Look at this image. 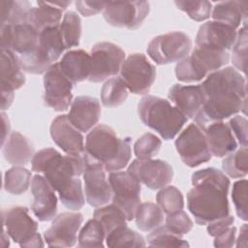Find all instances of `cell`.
<instances>
[{
	"label": "cell",
	"mask_w": 248,
	"mask_h": 248,
	"mask_svg": "<svg viewBox=\"0 0 248 248\" xmlns=\"http://www.w3.org/2000/svg\"><path fill=\"white\" fill-rule=\"evenodd\" d=\"M201 86L205 102L194 118L200 128L211 122L223 121L241 110L246 113V81L234 68L227 67L212 72Z\"/></svg>",
	"instance_id": "obj_1"
},
{
	"label": "cell",
	"mask_w": 248,
	"mask_h": 248,
	"mask_svg": "<svg viewBox=\"0 0 248 248\" xmlns=\"http://www.w3.org/2000/svg\"><path fill=\"white\" fill-rule=\"evenodd\" d=\"M193 188L187 194V206L199 225H208L230 214L228 193L230 179L215 168L192 174Z\"/></svg>",
	"instance_id": "obj_2"
},
{
	"label": "cell",
	"mask_w": 248,
	"mask_h": 248,
	"mask_svg": "<svg viewBox=\"0 0 248 248\" xmlns=\"http://www.w3.org/2000/svg\"><path fill=\"white\" fill-rule=\"evenodd\" d=\"M83 158L100 163L108 172L117 171L127 166L131 159L130 138L119 139L108 126H95L86 136Z\"/></svg>",
	"instance_id": "obj_3"
},
{
	"label": "cell",
	"mask_w": 248,
	"mask_h": 248,
	"mask_svg": "<svg viewBox=\"0 0 248 248\" xmlns=\"http://www.w3.org/2000/svg\"><path fill=\"white\" fill-rule=\"evenodd\" d=\"M40 33L27 22L1 25V50H11L21 69L30 74H43L50 67L42 58Z\"/></svg>",
	"instance_id": "obj_4"
},
{
	"label": "cell",
	"mask_w": 248,
	"mask_h": 248,
	"mask_svg": "<svg viewBox=\"0 0 248 248\" xmlns=\"http://www.w3.org/2000/svg\"><path fill=\"white\" fill-rule=\"evenodd\" d=\"M32 170L43 173L52 188L60 193L85 169L83 156H63L56 149L47 147L38 151L31 161Z\"/></svg>",
	"instance_id": "obj_5"
},
{
	"label": "cell",
	"mask_w": 248,
	"mask_h": 248,
	"mask_svg": "<svg viewBox=\"0 0 248 248\" xmlns=\"http://www.w3.org/2000/svg\"><path fill=\"white\" fill-rule=\"evenodd\" d=\"M138 114L141 122L157 132L164 140H172L188 118L168 100L147 95L138 105Z\"/></svg>",
	"instance_id": "obj_6"
},
{
	"label": "cell",
	"mask_w": 248,
	"mask_h": 248,
	"mask_svg": "<svg viewBox=\"0 0 248 248\" xmlns=\"http://www.w3.org/2000/svg\"><path fill=\"white\" fill-rule=\"evenodd\" d=\"M2 221L8 235L22 248L43 247L37 222L24 206H14L2 212Z\"/></svg>",
	"instance_id": "obj_7"
},
{
	"label": "cell",
	"mask_w": 248,
	"mask_h": 248,
	"mask_svg": "<svg viewBox=\"0 0 248 248\" xmlns=\"http://www.w3.org/2000/svg\"><path fill=\"white\" fill-rule=\"evenodd\" d=\"M191 38L180 31L169 32L153 38L147 46V54L158 65L179 62L188 56Z\"/></svg>",
	"instance_id": "obj_8"
},
{
	"label": "cell",
	"mask_w": 248,
	"mask_h": 248,
	"mask_svg": "<svg viewBox=\"0 0 248 248\" xmlns=\"http://www.w3.org/2000/svg\"><path fill=\"white\" fill-rule=\"evenodd\" d=\"M108 182L112 203L124 212L127 221H132L140 204V182L128 170L109 172Z\"/></svg>",
	"instance_id": "obj_9"
},
{
	"label": "cell",
	"mask_w": 248,
	"mask_h": 248,
	"mask_svg": "<svg viewBox=\"0 0 248 248\" xmlns=\"http://www.w3.org/2000/svg\"><path fill=\"white\" fill-rule=\"evenodd\" d=\"M120 78L128 90L136 95L149 92L156 79V68L142 53H133L123 62Z\"/></svg>",
	"instance_id": "obj_10"
},
{
	"label": "cell",
	"mask_w": 248,
	"mask_h": 248,
	"mask_svg": "<svg viewBox=\"0 0 248 248\" xmlns=\"http://www.w3.org/2000/svg\"><path fill=\"white\" fill-rule=\"evenodd\" d=\"M91 72L88 80L101 82L116 76L125 61L124 50L109 42H101L93 46L90 51Z\"/></svg>",
	"instance_id": "obj_11"
},
{
	"label": "cell",
	"mask_w": 248,
	"mask_h": 248,
	"mask_svg": "<svg viewBox=\"0 0 248 248\" xmlns=\"http://www.w3.org/2000/svg\"><path fill=\"white\" fill-rule=\"evenodd\" d=\"M175 148L182 162L195 168L211 159L203 132L196 124H190L175 140Z\"/></svg>",
	"instance_id": "obj_12"
},
{
	"label": "cell",
	"mask_w": 248,
	"mask_h": 248,
	"mask_svg": "<svg viewBox=\"0 0 248 248\" xmlns=\"http://www.w3.org/2000/svg\"><path fill=\"white\" fill-rule=\"evenodd\" d=\"M149 10L147 1L106 2L103 16L109 25L135 30L141 25Z\"/></svg>",
	"instance_id": "obj_13"
},
{
	"label": "cell",
	"mask_w": 248,
	"mask_h": 248,
	"mask_svg": "<svg viewBox=\"0 0 248 248\" xmlns=\"http://www.w3.org/2000/svg\"><path fill=\"white\" fill-rule=\"evenodd\" d=\"M74 84L62 73L58 63L52 64L44 75L45 104L56 111L66 110L72 104Z\"/></svg>",
	"instance_id": "obj_14"
},
{
	"label": "cell",
	"mask_w": 248,
	"mask_h": 248,
	"mask_svg": "<svg viewBox=\"0 0 248 248\" xmlns=\"http://www.w3.org/2000/svg\"><path fill=\"white\" fill-rule=\"evenodd\" d=\"M140 183L151 190L161 189L170 184L173 177L172 167L163 160L136 159L128 170Z\"/></svg>",
	"instance_id": "obj_15"
},
{
	"label": "cell",
	"mask_w": 248,
	"mask_h": 248,
	"mask_svg": "<svg viewBox=\"0 0 248 248\" xmlns=\"http://www.w3.org/2000/svg\"><path fill=\"white\" fill-rule=\"evenodd\" d=\"M83 221L78 212H64L54 218L44 237L49 247H71L78 240V231Z\"/></svg>",
	"instance_id": "obj_16"
},
{
	"label": "cell",
	"mask_w": 248,
	"mask_h": 248,
	"mask_svg": "<svg viewBox=\"0 0 248 248\" xmlns=\"http://www.w3.org/2000/svg\"><path fill=\"white\" fill-rule=\"evenodd\" d=\"M83 171L84 192L87 202L93 207H100L111 199V187L106 177V170L102 164L85 160Z\"/></svg>",
	"instance_id": "obj_17"
},
{
	"label": "cell",
	"mask_w": 248,
	"mask_h": 248,
	"mask_svg": "<svg viewBox=\"0 0 248 248\" xmlns=\"http://www.w3.org/2000/svg\"><path fill=\"white\" fill-rule=\"evenodd\" d=\"M52 140L67 155L81 156L84 152L83 136L69 120L68 115L62 114L55 117L50 125Z\"/></svg>",
	"instance_id": "obj_18"
},
{
	"label": "cell",
	"mask_w": 248,
	"mask_h": 248,
	"mask_svg": "<svg viewBox=\"0 0 248 248\" xmlns=\"http://www.w3.org/2000/svg\"><path fill=\"white\" fill-rule=\"evenodd\" d=\"M235 39V29L213 20L207 21L200 26L195 45L199 47L229 51L232 47Z\"/></svg>",
	"instance_id": "obj_19"
},
{
	"label": "cell",
	"mask_w": 248,
	"mask_h": 248,
	"mask_svg": "<svg viewBox=\"0 0 248 248\" xmlns=\"http://www.w3.org/2000/svg\"><path fill=\"white\" fill-rule=\"evenodd\" d=\"M33 202L31 209L40 221L53 219L57 212V198L55 190L44 175L36 174L31 181Z\"/></svg>",
	"instance_id": "obj_20"
},
{
	"label": "cell",
	"mask_w": 248,
	"mask_h": 248,
	"mask_svg": "<svg viewBox=\"0 0 248 248\" xmlns=\"http://www.w3.org/2000/svg\"><path fill=\"white\" fill-rule=\"evenodd\" d=\"M169 99L187 118L194 119L205 102V95L201 84H174L169 90Z\"/></svg>",
	"instance_id": "obj_21"
},
{
	"label": "cell",
	"mask_w": 248,
	"mask_h": 248,
	"mask_svg": "<svg viewBox=\"0 0 248 248\" xmlns=\"http://www.w3.org/2000/svg\"><path fill=\"white\" fill-rule=\"evenodd\" d=\"M71 3V1H38V7H32L28 11L25 22L30 24L39 33L46 28L58 27L61 23L62 12Z\"/></svg>",
	"instance_id": "obj_22"
},
{
	"label": "cell",
	"mask_w": 248,
	"mask_h": 248,
	"mask_svg": "<svg viewBox=\"0 0 248 248\" xmlns=\"http://www.w3.org/2000/svg\"><path fill=\"white\" fill-rule=\"evenodd\" d=\"M101 106L96 98L78 96L71 104L68 118L80 132H88L99 121Z\"/></svg>",
	"instance_id": "obj_23"
},
{
	"label": "cell",
	"mask_w": 248,
	"mask_h": 248,
	"mask_svg": "<svg viewBox=\"0 0 248 248\" xmlns=\"http://www.w3.org/2000/svg\"><path fill=\"white\" fill-rule=\"evenodd\" d=\"M200 129L204 134L211 155L221 158L236 150L237 142L229 124L215 121Z\"/></svg>",
	"instance_id": "obj_24"
},
{
	"label": "cell",
	"mask_w": 248,
	"mask_h": 248,
	"mask_svg": "<svg viewBox=\"0 0 248 248\" xmlns=\"http://www.w3.org/2000/svg\"><path fill=\"white\" fill-rule=\"evenodd\" d=\"M62 73L73 84L88 79L91 72L90 54L83 49L67 51L58 62Z\"/></svg>",
	"instance_id": "obj_25"
},
{
	"label": "cell",
	"mask_w": 248,
	"mask_h": 248,
	"mask_svg": "<svg viewBox=\"0 0 248 248\" xmlns=\"http://www.w3.org/2000/svg\"><path fill=\"white\" fill-rule=\"evenodd\" d=\"M2 153L8 163L14 166L26 165L34 157L30 140L19 132H12L2 144Z\"/></svg>",
	"instance_id": "obj_26"
},
{
	"label": "cell",
	"mask_w": 248,
	"mask_h": 248,
	"mask_svg": "<svg viewBox=\"0 0 248 248\" xmlns=\"http://www.w3.org/2000/svg\"><path fill=\"white\" fill-rule=\"evenodd\" d=\"M16 55L11 50H1V91L20 88L25 82V76Z\"/></svg>",
	"instance_id": "obj_27"
},
{
	"label": "cell",
	"mask_w": 248,
	"mask_h": 248,
	"mask_svg": "<svg viewBox=\"0 0 248 248\" xmlns=\"http://www.w3.org/2000/svg\"><path fill=\"white\" fill-rule=\"evenodd\" d=\"M247 3L243 1H225L217 3L212 9L214 21L229 25L236 30L242 20L247 19Z\"/></svg>",
	"instance_id": "obj_28"
},
{
	"label": "cell",
	"mask_w": 248,
	"mask_h": 248,
	"mask_svg": "<svg viewBox=\"0 0 248 248\" xmlns=\"http://www.w3.org/2000/svg\"><path fill=\"white\" fill-rule=\"evenodd\" d=\"M39 46L43 60L49 66L56 63L65 49L59 26L42 31L39 36Z\"/></svg>",
	"instance_id": "obj_29"
},
{
	"label": "cell",
	"mask_w": 248,
	"mask_h": 248,
	"mask_svg": "<svg viewBox=\"0 0 248 248\" xmlns=\"http://www.w3.org/2000/svg\"><path fill=\"white\" fill-rule=\"evenodd\" d=\"M164 211L153 202L140 203L137 209L135 219L137 227L142 232H150L164 222Z\"/></svg>",
	"instance_id": "obj_30"
},
{
	"label": "cell",
	"mask_w": 248,
	"mask_h": 248,
	"mask_svg": "<svg viewBox=\"0 0 248 248\" xmlns=\"http://www.w3.org/2000/svg\"><path fill=\"white\" fill-rule=\"evenodd\" d=\"M128 88L120 78H112L105 82L101 89V102L107 108H115L125 103Z\"/></svg>",
	"instance_id": "obj_31"
},
{
	"label": "cell",
	"mask_w": 248,
	"mask_h": 248,
	"mask_svg": "<svg viewBox=\"0 0 248 248\" xmlns=\"http://www.w3.org/2000/svg\"><path fill=\"white\" fill-rule=\"evenodd\" d=\"M108 247H144L145 240L141 234L125 226H121L106 235Z\"/></svg>",
	"instance_id": "obj_32"
},
{
	"label": "cell",
	"mask_w": 248,
	"mask_h": 248,
	"mask_svg": "<svg viewBox=\"0 0 248 248\" xmlns=\"http://www.w3.org/2000/svg\"><path fill=\"white\" fill-rule=\"evenodd\" d=\"M191 55L207 73L219 70L221 67L225 66L230 59L229 51L199 46L194 48Z\"/></svg>",
	"instance_id": "obj_33"
},
{
	"label": "cell",
	"mask_w": 248,
	"mask_h": 248,
	"mask_svg": "<svg viewBox=\"0 0 248 248\" xmlns=\"http://www.w3.org/2000/svg\"><path fill=\"white\" fill-rule=\"evenodd\" d=\"M31 183V171L20 166H15L5 172L4 188L12 195H21Z\"/></svg>",
	"instance_id": "obj_34"
},
{
	"label": "cell",
	"mask_w": 248,
	"mask_h": 248,
	"mask_svg": "<svg viewBox=\"0 0 248 248\" xmlns=\"http://www.w3.org/2000/svg\"><path fill=\"white\" fill-rule=\"evenodd\" d=\"M65 48L78 46L81 36V20L78 15L73 11L67 12L59 25Z\"/></svg>",
	"instance_id": "obj_35"
},
{
	"label": "cell",
	"mask_w": 248,
	"mask_h": 248,
	"mask_svg": "<svg viewBox=\"0 0 248 248\" xmlns=\"http://www.w3.org/2000/svg\"><path fill=\"white\" fill-rule=\"evenodd\" d=\"M93 218L102 224L106 235L116 228L127 225L126 215L113 203L97 208L93 213Z\"/></svg>",
	"instance_id": "obj_36"
},
{
	"label": "cell",
	"mask_w": 248,
	"mask_h": 248,
	"mask_svg": "<svg viewBox=\"0 0 248 248\" xmlns=\"http://www.w3.org/2000/svg\"><path fill=\"white\" fill-rule=\"evenodd\" d=\"M1 25H16L25 22L26 15L32 8L28 1H1Z\"/></svg>",
	"instance_id": "obj_37"
},
{
	"label": "cell",
	"mask_w": 248,
	"mask_h": 248,
	"mask_svg": "<svg viewBox=\"0 0 248 248\" xmlns=\"http://www.w3.org/2000/svg\"><path fill=\"white\" fill-rule=\"evenodd\" d=\"M106 232L102 224L95 218L90 219L80 230L78 234L79 247H104Z\"/></svg>",
	"instance_id": "obj_38"
},
{
	"label": "cell",
	"mask_w": 248,
	"mask_h": 248,
	"mask_svg": "<svg viewBox=\"0 0 248 248\" xmlns=\"http://www.w3.org/2000/svg\"><path fill=\"white\" fill-rule=\"evenodd\" d=\"M247 147H241L235 152L227 155L222 162L224 172L232 178L244 177L248 172Z\"/></svg>",
	"instance_id": "obj_39"
},
{
	"label": "cell",
	"mask_w": 248,
	"mask_h": 248,
	"mask_svg": "<svg viewBox=\"0 0 248 248\" xmlns=\"http://www.w3.org/2000/svg\"><path fill=\"white\" fill-rule=\"evenodd\" d=\"M156 201L158 205L166 214H171L182 210L184 199L181 192L174 186H165L157 193Z\"/></svg>",
	"instance_id": "obj_40"
},
{
	"label": "cell",
	"mask_w": 248,
	"mask_h": 248,
	"mask_svg": "<svg viewBox=\"0 0 248 248\" xmlns=\"http://www.w3.org/2000/svg\"><path fill=\"white\" fill-rule=\"evenodd\" d=\"M147 244L150 247H189L186 240L169 231L166 225L159 226L147 235Z\"/></svg>",
	"instance_id": "obj_41"
},
{
	"label": "cell",
	"mask_w": 248,
	"mask_h": 248,
	"mask_svg": "<svg viewBox=\"0 0 248 248\" xmlns=\"http://www.w3.org/2000/svg\"><path fill=\"white\" fill-rule=\"evenodd\" d=\"M207 72L192 56H187L175 66L176 78L183 82H193L202 79Z\"/></svg>",
	"instance_id": "obj_42"
},
{
	"label": "cell",
	"mask_w": 248,
	"mask_h": 248,
	"mask_svg": "<svg viewBox=\"0 0 248 248\" xmlns=\"http://www.w3.org/2000/svg\"><path fill=\"white\" fill-rule=\"evenodd\" d=\"M58 195L62 204L71 210L81 209L84 205L85 199L82 192L81 181L78 177L75 178L74 181L66 189L58 193Z\"/></svg>",
	"instance_id": "obj_43"
},
{
	"label": "cell",
	"mask_w": 248,
	"mask_h": 248,
	"mask_svg": "<svg viewBox=\"0 0 248 248\" xmlns=\"http://www.w3.org/2000/svg\"><path fill=\"white\" fill-rule=\"evenodd\" d=\"M162 145L161 140L151 133L140 137L134 144V153L138 159H151L156 155Z\"/></svg>",
	"instance_id": "obj_44"
},
{
	"label": "cell",
	"mask_w": 248,
	"mask_h": 248,
	"mask_svg": "<svg viewBox=\"0 0 248 248\" xmlns=\"http://www.w3.org/2000/svg\"><path fill=\"white\" fill-rule=\"evenodd\" d=\"M176 7L195 21H202L211 16L212 5L208 1H175Z\"/></svg>",
	"instance_id": "obj_45"
},
{
	"label": "cell",
	"mask_w": 248,
	"mask_h": 248,
	"mask_svg": "<svg viewBox=\"0 0 248 248\" xmlns=\"http://www.w3.org/2000/svg\"><path fill=\"white\" fill-rule=\"evenodd\" d=\"M247 56V28L246 22L243 27L236 32V39L232 46V62L233 66L240 72L245 73Z\"/></svg>",
	"instance_id": "obj_46"
},
{
	"label": "cell",
	"mask_w": 248,
	"mask_h": 248,
	"mask_svg": "<svg viewBox=\"0 0 248 248\" xmlns=\"http://www.w3.org/2000/svg\"><path fill=\"white\" fill-rule=\"evenodd\" d=\"M232 199L235 207L237 216L244 220H248L247 214V180L240 179L236 181L232 190Z\"/></svg>",
	"instance_id": "obj_47"
},
{
	"label": "cell",
	"mask_w": 248,
	"mask_h": 248,
	"mask_svg": "<svg viewBox=\"0 0 248 248\" xmlns=\"http://www.w3.org/2000/svg\"><path fill=\"white\" fill-rule=\"evenodd\" d=\"M166 227L172 233L181 236L182 234L188 233L193 228V222L190 217L183 210L167 214Z\"/></svg>",
	"instance_id": "obj_48"
},
{
	"label": "cell",
	"mask_w": 248,
	"mask_h": 248,
	"mask_svg": "<svg viewBox=\"0 0 248 248\" xmlns=\"http://www.w3.org/2000/svg\"><path fill=\"white\" fill-rule=\"evenodd\" d=\"M229 126L232 134L237 139L239 144L242 147H247V119L241 115H234L229 121Z\"/></svg>",
	"instance_id": "obj_49"
},
{
	"label": "cell",
	"mask_w": 248,
	"mask_h": 248,
	"mask_svg": "<svg viewBox=\"0 0 248 248\" xmlns=\"http://www.w3.org/2000/svg\"><path fill=\"white\" fill-rule=\"evenodd\" d=\"M76 9L83 16H91L104 11L106 2H91V1H76Z\"/></svg>",
	"instance_id": "obj_50"
},
{
	"label": "cell",
	"mask_w": 248,
	"mask_h": 248,
	"mask_svg": "<svg viewBox=\"0 0 248 248\" xmlns=\"http://www.w3.org/2000/svg\"><path fill=\"white\" fill-rule=\"evenodd\" d=\"M234 222V218L232 215H227L223 218H220L214 222H211L207 226V232L210 236L215 237L216 235L220 234L224 231H226L229 227L232 226Z\"/></svg>",
	"instance_id": "obj_51"
},
{
	"label": "cell",
	"mask_w": 248,
	"mask_h": 248,
	"mask_svg": "<svg viewBox=\"0 0 248 248\" xmlns=\"http://www.w3.org/2000/svg\"><path fill=\"white\" fill-rule=\"evenodd\" d=\"M235 232L236 228L235 227H229L226 231L221 232L220 234L215 236L214 239V246L220 247V248H229L232 247L235 242Z\"/></svg>",
	"instance_id": "obj_52"
},
{
	"label": "cell",
	"mask_w": 248,
	"mask_h": 248,
	"mask_svg": "<svg viewBox=\"0 0 248 248\" xmlns=\"http://www.w3.org/2000/svg\"><path fill=\"white\" fill-rule=\"evenodd\" d=\"M2 94V102H1V108L5 110L10 108L14 100V92L11 91H1Z\"/></svg>",
	"instance_id": "obj_53"
},
{
	"label": "cell",
	"mask_w": 248,
	"mask_h": 248,
	"mask_svg": "<svg viewBox=\"0 0 248 248\" xmlns=\"http://www.w3.org/2000/svg\"><path fill=\"white\" fill-rule=\"evenodd\" d=\"M247 232L248 227L247 224H243L240 228V233L236 240V247H246L247 246Z\"/></svg>",
	"instance_id": "obj_54"
},
{
	"label": "cell",
	"mask_w": 248,
	"mask_h": 248,
	"mask_svg": "<svg viewBox=\"0 0 248 248\" xmlns=\"http://www.w3.org/2000/svg\"><path fill=\"white\" fill-rule=\"evenodd\" d=\"M9 131H10V121L7 117V115L2 112V144L6 141L7 138L9 137Z\"/></svg>",
	"instance_id": "obj_55"
}]
</instances>
